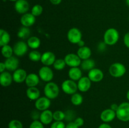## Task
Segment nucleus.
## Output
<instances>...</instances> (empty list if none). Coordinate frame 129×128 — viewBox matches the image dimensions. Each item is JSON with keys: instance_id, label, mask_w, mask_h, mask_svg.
I'll return each mask as SVG.
<instances>
[{"instance_id": "16", "label": "nucleus", "mask_w": 129, "mask_h": 128, "mask_svg": "<svg viewBox=\"0 0 129 128\" xmlns=\"http://www.w3.org/2000/svg\"><path fill=\"white\" fill-rule=\"evenodd\" d=\"M117 117L116 112L112 109H107L102 112L100 114V119L103 122L108 123L112 122Z\"/></svg>"}, {"instance_id": "6", "label": "nucleus", "mask_w": 129, "mask_h": 128, "mask_svg": "<svg viewBox=\"0 0 129 128\" xmlns=\"http://www.w3.org/2000/svg\"><path fill=\"white\" fill-rule=\"evenodd\" d=\"M67 37L70 43L78 44L82 40V33L78 28H72L68 31Z\"/></svg>"}, {"instance_id": "28", "label": "nucleus", "mask_w": 129, "mask_h": 128, "mask_svg": "<svg viewBox=\"0 0 129 128\" xmlns=\"http://www.w3.org/2000/svg\"><path fill=\"white\" fill-rule=\"evenodd\" d=\"M30 33H31V31L28 27L22 26V27L20 28L18 31L17 36L19 38L22 39V40L28 39L30 37Z\"/></svg>"}, {"instance_id": "1", "label": "nucleus", "mask_w": 129, "mask_h": 128, "mask_svg": "<svg viewBox=\"0 0 129 128\" xmlns=\"http://www.w3.org/2000/svg\"><path fill=\"white\" fill-rule=\"evenodd\" d=\"M119 33L117 29L114 28H110L106 30L103 35V41L107 45L112 46L118 42L119 40Z\"/></svg>"}, {"instance_id": "21", "label": "nucleus", "mask_w": 129, "mask_h": 128, "mask_svg": "<svg viewBox=\"0 0 129 128\" xmlns=\"http://www.w3.org/2000/svg\"><path fill=\"white\" fill-rule=\"evenodd\" d=\"M13 81V75L9 72H3L0 74V84L3 87H8Z\"/></svg>"}, {"instance_id": "15", "label": "nucleus", "mask_w": 129, "mask_h": 128, "mask_svg": "<svg viewBox=\"0 0 129 128\" xmlns=\"http://www.w3.org/2000/svg\"><path fill=\"white\" fill-rule=\"evenodd\" d=\"M19 63H20V61L18 59L13 56L6 58L5 61L6 70L10 72H15V70H17L18 69Z\"/></svg>"}, {"instance_id": "31", "label": "nucleus", "mask_w": 129, "mask_h": 128, "mask_svg": "<svg viewBox=\"0 0 129 128\" xmlns=\"http://www.w3.org/2000/svg\"><path fill=\"white\" fill-rule=\"evenodd\" d=\"M42 57V53L40 51H37L36 50H34L32 51H30L28 54V58L31 61H39L41 60Z\"/></svg>"}, {"instance_id": "7", "label": "nucleus", "mask_w": 129, "mask_h": 128, "mask_svg": "<svg viewBox=\"0 0 129 128\" xmlns=\"http://www.w3.org/2000/svg\"><path fill=\"white\" fill-rule=\"evenodd\" d=\"M39 76L40 80L45 82H50L54 78V72L48 66H44L39 70Z\"/></svg>"}, {"instance_id": "29", "label": "nucleus", "mask_w": 129, "mask_h": 128, "mask_svg": "<svg viewBox=\"0 0 129 128\" xmlns=\"http://www.w3.org/2000/svg\"><path fill=\"white\" fill-rule=\"evenodd\" d=\"M13 53V48L9 45L1 46V54L3 57L8 58L12 56Z\"/></svg>"}, {"instance_id": "30", "label": "nucleus", "mask_w": 129, "mask_h": 128, "mask_svg": "<svg viewBox=\"0 0 129 128\" xmlns=\"http://www.w3.org/2000/svg\"><path fill=\"white\" fill-rule=\"evenodd\" d=\"M71 102L74 105L79 106V105H81L83 103V97L82 95H81L79 93H75V94L71 95Z\"/></svg>"}, {"instance_id": "42", "label": "nucleus", "mask_w": 129, "mask_h": 128, "mask_svg": "<svg viewBox=\"0 0 129 128\" xmlns=\"http://www.w3.org/2000/svg\"><path fill=\"white\" fill-rule=\"evenodd\" d=\"M123 43L124 45L129 48V32H127L123 37Z\"/></svg>"}, {"instance_id": "48", "label": "nucleus", "mask_w": 129, "mask_h": 128, "mask_svg": "<svg viewBox=\"0 0 129 128\" xmlns=\"http://www.w3.org/2000/svg\"><path fill=\"white\" fill-rule=\"evenodd\" d=\"M78 46H79V48L83 47V46H85V42H84V41H83V40H81L79 43H78Z\"/></svg>"}, {"instance_id": "43", "label": "nucleus", "mask_w": 129, "mask_h": 128, "mask_svg": "<svg viewBox=\"0 0 129 128\" xmlns=\"http://www.w3.org/2000/svg\"><path fill=\"white\" fill-rule=\"evenodd\" d=\"M66 128H79V127L73 122H69L66 125Z\"/></svg>"}, {"instance_id": "37", "label": "nucleus", "mask_w": 129, "mask_h": 128, "mask_svg": "<svg viewBox=\"0 0 129 128\" xmlns=\"http://www.w3.org/2000/svg\"><path fill=\"white\" fill-rule=\"evenodd\" d=\"M66 124L63 121H55L50 125V128H66Z\"/></svg>"}, {"instance_id": "27", "label": "nucleus", "mask_w": 129, "mask_h": 128, "mask_svg": "<svg viewBox=\"0 0 129 128\" xmlns=\"http://www.w3.org/2000/svg\"><path fill=\"white\" fill-rule=\"evenodd\" d=\"M27 44L29 48L31 49H37L38 48H39V46H40V43H41V41L37 37V36H30L28 39L27 40Z\"/></svg>"}, {"instance_id": "18", "label": "nucleus", "mask_w": 129, "mask_h": 128, "mask_svg": "<svg viewBox=\"0 0 129 128\" xmlns=\"http://www.w3.org/2000/svg\"><path fill=\"white\" fill-rule=\"evenodd\" d=\"M27 75L26 72L24 69H18L17 70L13 72V81L17 84L23 82H25Z\"/></svg>"}, {"instance_id": "51", "label": "nucleus", "mask_w": 129, "mask_h": 128, "mask_svg": "<svg viewBox=\"0 0 129 128\" xmlns=\"http://www.w3.org/2000/svg\"><path fill=\"white\" fill-rule=\"evenodd\" d=\"M9 1H15V2H16V1H17V0H9Z\"/></svg>"}, {"instance_id": "8", "label": "nucleus", "mask_w": 129, "mask_h": 128, "mask_svg": "<svg viewBox=\"0 0 129 128\" xmlns=\"http://www.w3.org/2000/svg\"><path fill=\"white\" fill-rule=\"evenodd\" d=\"M66 65L68 66L72 67H79L81 64V59L79 58L78 54L76 53H68L64 57Z\"/></svg>"}, {"instance_id": "2", "label": "nucleus", "mask_w": 129, "mask_h": 128, "mask_svg": "<svg viewBox=\"0 0 129 128\" xmlns=\"http://www.w3.org/2000/svg\"><path fill=\"white\" fill-rule=\"evenodd\" d=\"M60 92L59 86L57 84L53 82H48L44 87V92L45 96L49 99H54L58 97Z\"/></svg>"}, {"instance_id": "22", "label": "nucleus", "mask_w": 129, "mask_h": 128, "mask_svg": "<svg viewBox=\"0 0 129 128\" xmlns=\"http://www.w3.org/2000/svg\"><path fill=\"white\" fill-rule=\"evenodd\" d=\"M26 94L27 97L31 100H37L40 97V92L36 87L28 88Z\"/></svg>"}, {"instance_id": "19", "label": "nucleus", "mask_w": 129, "mask_h": 128, "mask_svg": "<svg viewBox=\"0 0 129 128\" xmlns=\"http://www.w3.org/2000/svg\"><path fill=\"white\" fill-rule=\"evenodd\" d=\"M39 120L44 125L50 124L52 122V120H54L53 112L51 110H49V109L42 111V112L40 113V117Z\"/></svg>"}, {"instance_id": "32", "label": "nucleus", "mask_w": 129, "mask_h": 128, "mask_svg": "<svg viewBox=\"0 0 129 128\" xmlns=\"http://www.w3.org/2000/svg\"><path fill=\"white\" fill-rule=\"evenodd\" d=\"M66 65H67L64 59L62 58L56 59L53 64V67L56 70H62L65 68Z\"/></svg>"}, {"instance_id": "46", "label": "nucleus", "mask_w": 129, "mask_h": 128, "mask_svg": "<svg viewBox=\"0 0 129 128\" xmlns=\"http://www.w3.org/2000/svg\"><path fill=\"white\" fill-rule=\"evenodd\" d=\"M118 107H119V105H117V104H112L110 106V109L114 111L117 112V110L118 109Z\"/></svg>"}, {"instance_id": "11", "label": "nucleus", "mask_w": 129, "mask_h": 128, "mask_svg": "<svg viewBox=\"0 0 129 128\" xmlns=\"http://www.w3.org/2000/svg\"><path fill=\"white\" fill-rule=\"evenodd\" d=\"M55 60H56V58H55V54L52 51H48L42 54L40 61L44 66L49 67L50 65H53Z\"/></svg>"}, {"instance_id": "33", "label": "nucleus", "mask_w": 129, "mask_h": 128, "mask_svg": "<svg viewBox=\"0 0 129 128\" xmlns=\"http://www.w3.org/2000/svg\"><path fill=\"white\" fill-rule=\"evenodd\" d=\"M53 117L55 121H63L66 118V114L62 110H56L53 112Z\"/></svg>"}, {"instance_id": "45", "label": "nucleus", "mask_w": 129, "mask_h": 128, "mask_svg": "<svg viewBox=\"0 0 129 128\" xmlns=\"http://www.w3.org/2000/svg\"><path fill=\"white\" fill-rule=\"evenodd\" d=\"M6 66H5V62H1L0 63V72L2 73L5 71L6 70Z\"/></svg>"}, {"instance_id": "49", "label": "nucleus", "mask_w": 129, "mask_h": 128, "mask_svg": "<svg viewBox=\"0 0 129 128\" xmlns=\"http://www.w3.org/2000/svg\"><path fill=\"white\" fill-rule=\"evenodd\" d=\"M126 97H127V100H128V101H129V90H128V91H127V94H126Z\"/></svg>"}, {"instance_id": "52", "label": "nucleus", "mask_w": 129, "mask_h": 128, "mask_svg": "<svg viewBox=\"0 0 129 128\" xmlns=\"http://www.w3.org/2000/svg\"><path fill=\"white\" fill-rule=\"evenodd\" d=\"M128 20H129V17H128Z\"/></svg>"}, {"instance_id": "12", "label": "nucleus", "mask_w": 129, "mask_h": 128, "mask_svg": "<svg viewBox=\"0 0 129 128\" xmlns=\"http://www.w3.org/2000/svg\"><path fill=\"white\" fill-rule=\"evenodd\" d=\"M88 77L90 79L91 81L93 82H99L102 81L104 77V74L102 70L100 69L94 68L93 69L88 72Z\"/></svg>"}, {"instance_id": "44", "label": "nucleus", "mask_w": 129, "mask_h": 128, "mask_svg": "<svg viewBox=\"0 0 129 128\" xmlns=\"http://www.w3.org/2000/svg\"><path fill=\"white\" fill-rule=\"evenodd\" d=\"M98 128H112V127L110 124H108V123L104 122L101 124L100 125H99V127H98Z\"/></svg>"}, {"instance_id": "50", "label": "nucleus", "mask_w": 129, "mask_h": 128, "mask_svg": "<svg viewBox=\"0 0 129 128\" xmlns=\"http://www.w3.org/2000/svg\"><path fill=\"white\" fill-rule=\"evenodd\" d=\"M125 2H126V4L127 5V6H129V0H125Z\"/></svg>"}, {"instance_id": "40", "label": "nucleus", "mask_w": 129, "mask_h": 128, "mask_svg": "<svg viewBox=\"0 0 129 128\" xmlns=\"http://www.w3.org/2000/svg\"><path fill=\"white\" fill-rule=\"evenodd\" d=\"M107 45L103 41V42H100L98 43V50L100 52H102V51H104L105 50V49L107 48Z\"/></svg>"}, {"instance_id": "9", "label": "nucleus", "mask_w": 129, "mask_h": 128, "mask_svg": "<svg viewBox=\"0 0 129 128\" xmlns=\"http://www.w3.org/2000/svg\"><path fill=\"white\" fill-rule=\"evenodd\" d=\"M28 48L27 43L24 41H17L13 47L14 54L17 56H23L27 53Z\"/></svg>"}, {"instance_id": "34", "label": "nucleus", "mask_w": 129, "mask_h": 128, "mask_svg": "<svg viewBox=\"0 0 129 128\" xmlns=\"http://www.w3.org/2000/svg\"><path fill=\"white\" fill-rule=\"evenodd\" d=\"M43 12V8L40 5H35L32 7L31 10V13L35 17L39 16L42 15Z\"/></svg>"}, {"instance_id": "38", "label": "nucleus", "mask_w": 129, "mask_h": 128, "mask_svg": "<svg viewBox=\"0 0 129 128\" xmlns=\"http://www.w3.org/2000/svg\"><path fill=\"white\" fill-rule=\"evenodd\" d=\"M66 114V118L67 120H73L75 116V113L73 110H68L66 112H65Z\"/></svg>"}, {"instance_id": "17", "label": "nucleus", "mask_w": 129, "mask_h": 128, "mask_svg": "<svg viewBox=\"0 0 129 128\" xmlns=\"http://www.w3.org/2000/svg\"><path fill=\"white\" fill-rule=\"evenodd\" d=\"M35 21H36L35 16H34L31 13H28L23 15L20 19L21 24L23 26H25V27L29 28L33 26L35 24Z\"/></svg>"}, {"instance_id": "25", "label": "nucleus", "mask_w": 129, "mask_h": 128, "mask_svg": "<svg viewBox=\"0 0 129 128\" xmlns=\"http://www.w3.org/2000/svg\"><path fill=\"white\" fill-rule=\"evenodd\" d=\"M10 40H11V37L9 33L3 29H1L0 30V46H3L8 45Z\"/></svg>"}, {"instance_id": "23", "label": "nucleus", "mask_w": 129, "mask_h": 128, "mask_svg": "<svg viewBox=\"0 0 129 128\" xmlns=\"http://www.w3.org/2000/svg\"><path fill=\"white\" fill-rule=\"evenodd\" d=\"M69 79L74 81H78L82 77V71L79 67H72L68 72Z\"/></svg>"}, {"instance_id": "26", "label": "nucleus", "mask_w": 129, "mask_h": 128, "mask_svg": "<svg viewBox=\"0 0 129 128\" xmlns=\"http://www.w3.org/2000/svg\"><path fill=\"white\" fill-rule=\"evenodd\" d=\"M81 67L84 71H90L91 70L95 68V61L93 59L88 58L82 61Z\"/></svg>"}, {"instance_id": "41", "label": "nucleus", "mask_w": 129, "mask_h": 128, "mask_svg": "<svg viewBox=\"0 0 129 128\" xmlns=\"http://www.w3.org/2000/svg\"><path fill=\"white\" fill-rule=\"evenodd\" d=\"M31 118L34 119V120H39V119H40V114L37 111V110H34V111H32V112H31Z\"/></svg>"}, {"instance_id": "39", "label": "nucleus", "mask_w": 129, "mask_h": 128, "mask_svg": "<svg viewBox=\"0 0 129 128\" xmlns=\"http://www.w3.org/2000/svg\"><path fill=\"white\" fill-rule=\"evenodd\" d=\"M74 122L75 123V124H76V125H78V126L79 127H80L83 126V125H84V119H83L82 117H78L76 118V119H74Z\"/></svg>"}, {"instance_id": "20", "label": "nucleus", "mask_w": 129, "mask_h": 128, "mask_svg": "<svg viewBox=\"0 0 129 128\" xmlns=\"http://www.w3.org/2000/svg\"><path fill=\"white\" fill-rule=\"evenodd\" d=\"M40 77L39 75L31 73L28 74L26 79L25 80V84L27 85L28 87H34L37 86L40 82Z\"/></svg>"}, {"instance_id": "13", "label": "nucleus", "mask_w": 129, "mask_h": 128, "mask_svg": "<svg viewBox=\"0 0 129 128\" xmlns=\"http://www.w3.org/2000/svg\"><path fill=\"white\" fill-rule=\"evenodd\" d=\"M91 82L88 77H82L78 81V90L81 92H86L90 89Z\"/></svg>"}, {"instance_id": "47", "label": "nucleus", "mask_w": 129, "mask_h": 128, "mask_svg": "<svg viewBox=\"0 0 129 128\" xmlns=\"http://www.w3.org/2000/svg\"><path fill=\"white\" fill-rule=\"evenodd\" d=\"M49 1L54 5H58L62 2V0H49Z\"/></svg>"}, {"instance_id": "5", "label": "nucleus", "mask_w": 129, "mask_h": 128, "mask_svg": "<svg viewBox=\"0 0 129 128\" xmlns=\"http://www.w3.org/2000/svg\"><path fill=\"white\" fill-rule=\"evenodd\" d=\"M61 89L65 94L68 95H73L76 93L77 90H78V84L76 83V81H74L71 79L66 80L62 83Z\"/></svg>"}, {"instance_id": "4", "label": "nucleus", "mask_w": 129, "mask_h": 128, "mask_svg": "<svg viewBox=\"0 0 129 128\" xmlns=\"http://www.w3.org/2000/svg\"><path fill=\"white\" fill-rule=\"evenodd\" d=\"M117 117L122 122L129 121V102H123L121 103L116 112Z\"/></svg>"}, {"instance_id": "3", "label": "nucleus", "mask_w": 129, "mask_h": 128, "mask_svg": "<svg viewBox=\"0 0 129 128\" xmlns=\"http://www.w3.org/2000/svg\"><path fill=\"white\" fill-rule=\"evenodd\" d=\"M108 70L111 76L115 78H120L125 74L127 69L122 63L116 62L110 65Z\"/></svg>"}, {"instance_id": "10", "label": "nucleus", "mask_w": 129, "mask_h": 128, "mask_svg": "<svg viewBox=\"0 0 129 128\" xmlns=\"http://www.w3.org/2000/svg\"><path fill=\"white\" fill-rule=\"evenodd\" d=\"M51 102L50 99L47 98V97H40V98L35 100V107L37 110L40 111H44V110H47L50 107Z\"/></svg>"}, {"instance_id": "24", "label": "nucleus", "mask_w": 129, "mask_h": 128, "mask_svg": "<svg viewBox=\"0 0 129 128\" xmlns=\"http://www.w3.org/2000/svg\"><path fill=\"white\" fill-rule=\"evenodd\" d=\"M77 54L82 60L90 58L91 55V50L88 46H84L80 47L77 51Z\"/></svg>"}, {"instance_id": "35", "label": "nucleus", "mask_w": 129, "mask_h": 128, "mask_svg": "<svg viewBox=\"0 0 129 128\" xmlns=\"http://www.w3.org/2000/svg\"><path fill=\"white\" fill-rule=\"evenodd\" d=\"M8 128H23V124L21 121L17 119H13L8 125Z\"/></svg>"}, {"instance_id": "36", "label": "nucleus", "mask_w": 129, "mask_h": 128, "mask_svg": "<svg viewBox=\"0 0 129 128\" xmlns=\"http://www.w3.org/2000/svg\"><path fill=\"white\" fill-rule=\"evenodd\" d=\"M44 125L40 120H35L30 124L29 128H44Z\"/></svg>"}, {"instance_id": "14", "label": "nucleus", "mask_w": 129, "mask_h": 128, "mask_svg": "<svg viewBox=\"0 0 129 128\" xmlns=\"http://www.w3.org/2000/svg\"><path fill=\"white\" fill-rule=\"evenodd\" d=\"M30 8V5L26 0H17L15 4V10L18 13L24 15Z\"/></svg>"}]
</instances>
